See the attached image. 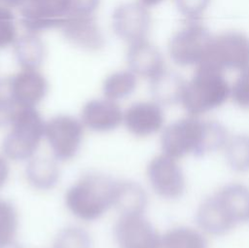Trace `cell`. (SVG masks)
Returning a JSON list of instances; mask_svg holds the SVG:
<instances>
[{
	"mask_svg": "<svg viewBox=\"0 0 249 248\" xmlns=\"http://www.w3.org/2000/svg\"><path fill=\"white\" fill-rule=\"evenodd\" d=\"M229 138L221 123L188 115L163 127L160 149L175 159L189 155L198 158L224 148Z\"/></svg>",
	"mask_w": 249,
	"mask_h": 248,
	"instance_id": "6da1fadb",
	"label": "cell"
},
{
	"mask_svg": "<svg viewBox=\"0 0 249 248\" xmlns=\"http://www.w3.org/2000/svg\"><path fill=\"white\" fill-rule=\"evenodd\" d=\"M196 220L204 233L217 236L248 222L249 188L240 183L225 185L200 203Z\"/></svg>",
	"mask_w": 249,
	"mask_h": 248,
	"instance_id": "7a4b0ae2",
	"label": "cell"
},
{
	"mask_svg": "<svg viewBox=\"0 0 249 248\" xmlns=\"http://www.w3.org/2000/svg\"><path fill=\"white\" fill-rule=\"evenodd\" d=\"M116 183L104 173L89 171L66 190L65 207L78 220L97 221L113 207Z\"/></svg>",
	"mask_w": 249,
	"mask_h": 248,
	"instance_id": "3957f363",
	"label": "cell"
},
{
	"mask_svg": "<svg viewBox=\"0 0 249 248\" xmlns=\"http://www.w3.org/2000/svg\"><path fill=\"white\" fill-rule=\"evenodd\" d=\"M231 97V87L224 72L211 66H196L186 82L181 104L190 116L200 117L224 105Z\"/></svg>",
	"mask_w": 249,
	"mask_h": 248,
	"instance_id": "277c9868",
	"label": "cell"
},
{
	"mask_svg": "<svg viewBox=\"0 0 249 248\" xmlns=\"http://www.w3.org/2000/svg\"><path fill=\"white\" fill-rule=\"evenodd\" d=\"M45 124L36 107H20L1 144L2 154L13 161H27L36 155L44 139Z\"/></svg>",
	"mask_w": 249,
	"mask_h": 248,
	"instance_id": "5b68a950",
	"label": "cell"
},
{
	"mask_svg": "<svg viewBox=\"0 0 249 248\" xmlns=\"http://www.w3.org/2000/svg\"><path fill=\"white\" fill-rule=\"evenodd\" d=\"M84 133L85 126L80 119L59 114L46 122L44 139L57 161H69L79 154Z\"/></svg>",
	"mask_w": 249,
	"mask_h": 248,
	"instance_id": "8992f818",
	"label": "cell"
},
{
	"mask_svg": "<svg viewBox=\"0 0 249 248\" xmlns=\"http://www.w3.org/2000/svg\"><path fill=\"white\" fill-rule=\"evenodd\" d=\"M212 38L209 30L198 20H189L171 37L169 56L179 66H197L204 60Z\"/></svg>",
	"mask_w": 249,
	"mask_h": 248,
	"instance_id": "52a82bcc",
	"label": "cell"
},
{
	"mask_svg": "<svg viewBox=\"0 0 249 248\" xmlns=\"http://www.w3.org/2000/svg\"><path fill=\"white\" fill-rule=\"evenodd\" d=\"M200 64L223 72L241 71L249 66V37L237 31H228L213 36L206 56Z\"/></svg>",
	"mask_w": 249,
	"mask_h": 248,
	"instance_id": "ba28073f",
	"label": "cell"
},
{
	"mask_svg": "<svg viewBox=\"0 0 249 248\" xmlns=\"http://www.w3.org/2000/svg\"><path fill=\"white\" fill-rule=\"evenodd\" d=\"M146 174L150 187L161 198L178 199L186 191V177L178 159L167 155L161 153L151 159Z\"/></svg>",
	"mask_w": 249,
	"mask_h": 248,
	"instance_id": "9c48e42d",
	"label": "cell"
},
{
	"mask_svg": "<svg viewBox=\"0 0 249 248\" xmlns=\"http://www.w3.org/2000/svg\"><path fill=\"white\" fill-rule=\"evenodd\" d=\"M21 6V25L32 33L60 28L68 18L67 0H25Z\"/></svg>",
	"mask_w": 249,
	"mask_h": 248,
	"instance_id": "30bf717a",
	"label": "cell"
},
{
	"mask_svg": "<svg viewBox=\"0 0 249 248\" xmlns=\"http://www.w3.org/2000/svg\"><path fill=\"white\" fill-rule=\"evenodd\" d=\"M113 231L119 248H162L161 235L143 215H120Z\"/></svg>",
	"mask_w": 249,
	"mask_h": 248,
	"instance_id": "8fae6325",
	"label": "cell"
},
{
	"mask_svg": "<svg viewBox=\"0 0 249 248\" xmlns=\"http://www.w3.org/2000/svg\"><path fill=\"white\" fill-rule=\"evenodd\" d=\"M114 32L123 40L131 43L146 40L151 27V16L141 3H126L113 13Z\"/></svg>",
	"mask_w": 249,
	"mask_h": 248,
	"instance_id": "7c38bea8",
	"label": "cell"
},
{
	"mask_svg": "<svg viewBox=\"0 0 249 248\" xmlns=\"http://www.w3.org/2000/svg\"><path fill=\"white\" fill-rule=\"evenodd\" d=\"M165 116L162 106L156 101H139L124 112L123 124L135 137H149L164 127Z\"/></svg>",
	"mask_w": 249,
	"mask_h": 248,
	"instance_id": "4fadbf2b",
	"label": "cell"
},
{
	"mask_svg": "<svg viewBox=\"0 0 249 248\" xmlns=\"http://www.w3.org/2000/svg\"><path fill=\"white\" fill-rule=\"evenodd\" d=\"M124 112L119 104L108 98L90 99L81 110L80 120L85 128L106 133L117 129L123 124Z\"/></svg>",
	"mask_w": 249,
	"mask_h": 248,
	"instance_id": "5bb4252c",
	"label": "cell"
},
{
	"mask_svg": "<svg viewBox=\"0 0 249 248\" xmlns=\"http://www.w3.org/2000/svg\"><path fill=\"white\" fill-rule=\"evenodd\" d=\"M7 80L11 96L18 107H36L49 90L46 78L36 69H23Z\"/></svg>",
	"mask_w": 249,
	"mask_h": 248,
	"instance_id": "9a60e30c",
	"label": "cell"
},
{
	"mask_svg": "<svg viewBox=\"0 0 249 248\" xmlns=\"http://www.w3.org/2000/svg\"><path fill=\"white\" fill-rule=\"evenodd\" d=\"M64 38L81 49L95 52L104 46V37L93 15L68 17L60 27Z\"/></svg>",
	"mask_w": 249,
	"mask_h": 248,
	"instance_id": "2e32d148",
	"label": "cell"
},
{
	"mask_svg": "<svg viewBox=\"0 0 249 248\" xmlns=\"http://www.w3.org/2000/svg\"><path fill=\"white\" fill-rule=\"evenodd\" d=\"M126 60L131 72L136 76L150 80L165 69L160 52L147 40L131 43L127 51Z\"/></svg>",
	"mask_w": 249,
	"mask_h": 248,
	"instance_id": "e0dca14e",
	"label": "cell"
},
{
	"mask_svg": "<svg viewBox=\"0 0 249 248\" xmlns=\"http://www.w3.org/2000/svg\"><path fill=\"white\" fill-rule=\"evenodd\" d=\"M148 204L144 188L131 180L117 181L113 207L120 215H143Z\"/></svg>",
	"mask_w": 249,
	"mask_h": 248,
	"instance_id": "ac0fdd59",
	"label": "cell"
},
{
	"mask_svg": "<svg viewBox=\"0 0 249 248\" xmlns=\"http://www.w3.org/2000/svg\"><path fill=\"white\" fill-rule=\"evenodd\" d=\"M25 178L28 184L38 191L53 190L60 178L57 160L53 157L34 156L27 160Z\"/></svg>",
	"mask_w": 249,
	"mask_h": 248,
	"instance_id": "d6986e66",
	"label": "cell"
},
{
	"mask_svg": "<svg viewBox=\"0 0 249 248\" xmlns=\"http://www.w3.org/2000/svg\"><path fill=\"white\" fill-rule=\"evenodd\" d=\"M186 81L177 73L164 69L150 80V89L154 101L160 105H174L181 103Z\"/></svg>",
	"mask_w": 249,
	"mask_h": 248,
	"instance_id": "ffe728a7",
	"label": "cell"
},
{
	"mask_svg": "<svg viewBox=\"0 0 249 248\" xmlns=\"http://www.w3.org/2000/svg\"><path fill=\"white\" fill-rule=\"evenodd\" d=\"M162 248H209L208 240L200 229L177 226L161 235Z\"/></svg>",
	"mask_w": 249,
	"mask_h": 248,
	"instance_id": "44dd1931",
	"label": "cell"
},
{
	"mask_svg": "<svg viewBox=\"0 0 249 248\" xmlns=\"http://www.w3.org/2000/svg\"><path fill=\"white\" fill-rule=\"evenodd\" d=\"M15 55L23 69H37L45 59L46 48L39 37L28 34L17 40Z\"/></svg>",
	"mask_w": 249,
	"mask_h": 248,
	"instance_id": "7402d4cb",
	"label": "cell"
},
{
	"mask_svg": "<svg viewBox=\"0 0 249 248\" xmlns=\"http://www.w3.org/2000/svg\"><path fill=\"white\" fill-rule=\"evenodd\" d=\"M136 75L128 70L117 71L109 75L103 82L102 91L105 98L121 100L128 97L136 89Z\"/></svg>",
	"mask_w": 249,
	"mask_h": 248,
	"instance_id": "603a6c76",
	"label": "cell"
},
{
	"mask_svg": "<svg viewBox=\"0 0 249 248\" xmlns=\"http://www.w3.org/2000/svg\"><path fill=\"white\" fill-rule=\"evenodd\" d=\"M224 149L226 160L232 170H249V134H237L229 138Z\"/></svg>",
	"mask_w": 249,
	"mask_h": 248,
	"instance_id": "cb8c5ba5",
	"label": "cell"
},
{
	"mask_svg": "<svg viewBox=\"0 0 249 248\" xmlns=\"http://www.w3.org/2000/svg\"><path fill=\"white\" fill-rule=\"evenodd\" d=\"M89 233L79 226H67L60 230L53 241V248H91Z\"/></svg>",
	"mask_w": 249,
	"mask_h": 248,
	"instance_id": "d4e9b609",
	"label": "cell"
},
{
	"mask_svg": "<svg viewBox=\"0 0 249 248\" xmlns=\"http://www.w3.org/2000/svg\"><path fill=\"white\" fill-rule=\"evenodd\" d=\"M18 229V215L14 204L0 198V245L15 240Z\"/></svg>",
	"mask_w": 249,
	"mask_h": 248,
	"instance_id": "484cf974",
	"label": "cell"
},
{
	"mask_svg": "<svg viewBox=\"0 0 249 248\" xmlns=\"http://www.w3.org/2000/svg\"><path fill=\"white\" fill-rule=\"evenodd\" d=\"M18 108L11 96L7 78L0 80V128L10 125Z\"/></svg>",
	"mask_w": 249,
	"mask_h": 248,
	"instance_id": "4316f807",
	"label": "cell"
},
{
	"mask_svg": "<svg viewBox=\"0 0 249 248\" xmlns=\"http://www.w3.org/2000/svg\"><path fill=\"white\" fill-rule=\"evenodd\" d=\"M231 97L241 109L249 110V66L242 69L231 88Z\"/></svg>",
	"mask_w": 249,
	"mask_h": 248,
	"instance_id": "83f0119b",
	"label": "cell"
},
{
	"mask_svg": "<svg viewBox=\"0 0 249 248\" xmlns=\"http://www.w3.org/2000/svg\"><path fill=\"white\" fill-rule=\"evenodd\" d=\"M17 29L15 17L10 9L0 7V49L6 48L16 42Z\"/></svg>",
	"mask_w": 249,
	"mask_h": 248,
	"instance_id": "f1b7e54d",
	"label": "cell"
},
{
	"mask_svg": "<svg viewBox=\"0 0 249 248\" xmlns=\"http://www.w3.org/2000/svg\"><path fill=\"white\" fill-rule=\"evenodd\" d=\"M209 3L210 0H177V7L189 20H198Z\"/></svg>",
	"mask_w": 249,
	"mask_h": 248,
	"instance_id": "f546056e",
	"label": "cell"
},
{
	"mask_svg": "<svg viewBox=\"0 0 249 248\" xmlns=\"http://www.w3.org/2000/svg\"><path fill=\"white\" fill-rule=\"evenodd\" d=\"M68 17L80 15H93L97 10L100 0H67Z\"/></svg>",
	"mask_w": 249,
	"mask_h": 248,
	"instance_id": "4dcf8cb0",
	"label": "cell"
},
{
	"mask_svg": "<svg viewBox=\"0 0 249 248\" xmlns=\"http://www.w3.org/2000/svg\"><path fill=\"white\" fill-rule=\"evenodd\" d=\"M10 176V165L9 159L0 154V189L7 183Z\"/></svg>",
	"mask_w": 249,
	"mask_h": 248,
	"instance_id": "1f68e13d",
	"label": "cell"
},
{
	"mask_svg": "<svg viewBox=\"0 0 249 248\" xmlns=\"http://www.w3.org/2000/svg\"><path fill=\"white\" fill-rule=\"evenodd\" d=\"M25 0H3L8 7H18L24 3Z\"/></svg>",
	"mask_w": 249,
	"mask_h": 248,
	"instance_id": "d6a6232c",
	"label": "cell"
},
{
	"mask_svg": "<svg viewBox=\"0 0 249 248\" xmlns=\"http://www.w3.org/2000/svg\"><path fill=\"white\" fill-rule=\"evenodd\" d=\"M140 1H141V4H143L146 7H152L160 4L163 0H140Z\"/></svg>",
	"mask_w": 249,
	"mask_h": 248,
	"instance_id": "836d02e7",
	"label": "cell"
},
{
	"mask_svg": "<svg viewBox=\"0 0 249 248\" xmlns=\"http://www.w3.org/2000/svg\"><path fill=\"white\" fill-rule=\"evenodd\" d=\"M0 248H21V247H20V245H18L16 242V240H14V241H11V242H8L5 244H1Z\"/></svg>",
	"mask_w": 249,
	"mask_h": 248,
	"instance_id": "e575fe53",
	"label": "cell"
}]
</instances>
